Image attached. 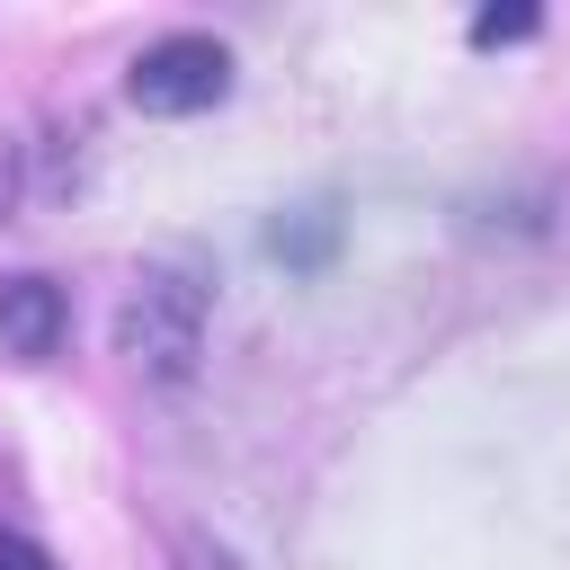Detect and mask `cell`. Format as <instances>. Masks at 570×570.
Returning a JSON list of instances; mask_svg holds the SVG:
<instances>
[{
  "label": "cell",
  "mask_w": 570,
  "mask_h": 570,
  "mask_svg": "<svg viewBox=\"0 0 570 570\" xmlns=\"http://www.w3.org/2000/svg\"><path fill=\"white\" fill-rule=\"evenodd\" d=\"M116 347L134 356V374H151V383H187L196 356H205V285H196L187 267H151V276L125 294Z\"/></svg>",
  "instance_id": "obj_1"
},
{
  "label": "cell",
  "mask_w": 570,
  "mask_h": 570,
  "mask_svg": "<svg viewBox=\"0 0 570 570\" xmlns=\"http://www.w3.org/2000/svg\"><path fill=\"white\" fill-rule=\"evenodd\" d=\"M125 98H134L142 116H205V107L232 98V53H223L214 36H160V45L134 53Z\"/></svg>",
  "instance_id": "obj_2"
},
{
  "label": "cell",
  "mask_w": 570,
  "mask_h": 570,
  "mask_svg": "<svg viewBox=\"0 0 570 570\" xmlns=\"http://www.w3.org/2000/svg\"><path fill=\"white\" fill-rule=\"evenodd\" d=\"M62 330H71V303H62L53 276H9V285H0V347H9L18 365H45V356L62 347Z\"/></svg>",
  "instance_id": "obj_3"
},
{
  "label": "cell",
  "mask_w": 570,
  "mask_h": 570,
  "mask_svg": "<svg viewBox=\"0 0 570 570\" xmlns=\"http://www.w3.org/2000/svg\"><path fill=\"white\" fill-rule=\"evenodd\" d=\"M330 232H338L330 214H303V223H276V232H267V249H276L285 267H321V258H330Z\"/></svg>",
  "instance_id": "obj_4"
},
{
  "label": "cell",
  "mask_w": 570,
  "mask_h": 570,
  "mask_svg": "<svg viewBox=\"0 0 570 570\" xmlns=\"http://www.w3.org/2000/svg\"><path fill=\"white\" fill-rule=\"evenodd\" d=\"M517 36H534V9H481L472 18V45H517Z\"/></svg>",
  "instance_id": "obj_5"
},
{
  "label": "cell",
  "mask_w": 570,
  "mask_h": 570,
  "mask_svg": "<svg viewBox=\"0 0 570 570\" xmlns=\"http://www.w3.org/2000/svg\"><path fill=\"white\" fill-rule=\"evenodd\" d=\"M18 196H27V151L0 134V214H18Z\"/></svg>",
  "instance_id": "obj_6"
},
{
  "label": "cell",
  "mask_w": 570,
  "mask_h": 570,
  "mask_svg": "<svg viewBox=\"0 0 570 570\" xmlns=\"http://www.w3.org/2000/svg\"><path fill=\"white\" fill-rule=\"evenodd\" d=\"M0 570H53V552L27 543V534H0Z\"/></svg>",
  "instance_id": "obj_7"
}]
</instances>
